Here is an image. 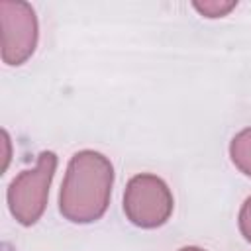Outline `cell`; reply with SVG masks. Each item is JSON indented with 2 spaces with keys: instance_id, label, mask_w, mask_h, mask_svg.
<instances>
[{
  "instance_id": "cell-1",
  "label": "cell",
  "mask_w": 251,
  "mask_h": 251,
  "mask_svg": "<svg viewBox=\"0 0 251 251\" xmlns=\"http://www.w3.org/2000/svg\"><path fill=\"white\" fill-rule=\"evenodd\" d=\"M114 167L98 151L84 149L71 157L59 192V212L73 224L100 220L110 204Z\"/></svg>"
},
{
  "instance_id": "cell-2",
  "label": "cell",
  "mask_w": 251,
  "mask_h": 251,
  "mask_svg": "<svg viewBox=\"0 0 251 251\" xmlns=\"http://www.w3.org/2000/svg\"><path fill=\"white\" fill-rule=\"evenodd\" d=\"M55 169L57 155L53 151H41L35 167L22 171L10 182L6 192L8 208L22 226H33L43 216Z\"/></svg>"
},
{
  "instance_id": "cell-3",
  "label": "cell",
  "mask_w": 251,
  "mask_h": 251,
  "mask_svg": "<svg viewBox=\"0 0 251 251\" xmlns=\"http://www.w3.org/2000/svg\"><path fill=\"white\" fill-rule=\"evenodd\" d=\"M173 194L163 178L151 173H139L129 178L124 192L126 218L143 229L163 226L173 214Z\"/></svg>"
},
{
  "instance_id": "cell-4",
  "label": "cell",
  "mask_w": 251,
  "mask_h": 251,
  "mask_svg": "<svg viewBox=\"0 0 251 251\" xmlns=\"http://www.w3.org/2000/svg\"><path fill=\"white\" fill-rule=\"evenodd\" d=\"M2 29V61L6 65H24L37 47V16L35 10L22 0L0 2Z\"/></svg>"
},
{
  "instance_id": "cell-5",
  "label": "cell",
  "mask_w": 251,
  "mask_h": 251,
  "mask_svg": "<svg viewBox=\"0 0 251 251\" xmlns=\"http://www.w3.org/2000/svg\"><path fill=\"white\" fill-rule=\"evenodd\" d=\"M231 163L247 176H251V127L241 129L229 143Z\"/></svg>"
},
{
  "instance_id": "cell-6",
  "label": "cell",
  "mask_w": 251,
  "mask_h": 251,
  "mask_svg": "<svg viewBox=\"0 0 251 251\" xmlns=\"http://www.w3.org/2000/svg\"><path fill=\"white\" fill-rule=\"evenodd\" d=\"M237 6L235 0H204L192 2V8L204 18H224Z\"/></svg>"
},
{
  "instance_id": "cell-7",
  "label": "cell",
  "mask_w": 251,
  "mask_h": 251,
  "mask_svg": "<svg viewBox=\"0 0 251 251\" xmlns=\"http://www.w3.org/2000/svg\"><path fill=\"white\" fill-rule=\"evenodd\" d=\"M237 224H239V231H241V235L251 243V196L243 202V206H241V210H239Z\"/></svg>"
},
{
  "instance_id": "cell-8",
  "label": "cell",
  "mask_w": 251,
  "mask_h": 251,
  "mask_svg": "<svg viewBox=\"0 0 251 251\" xmlns=\"http://www.w3.org/2000/svg\"><path fill=\"white\" fill-rule=\"evenodd\" d=\"M178 251H204V249H200V247H182Z\"/></svg>"
}]
</instances>
